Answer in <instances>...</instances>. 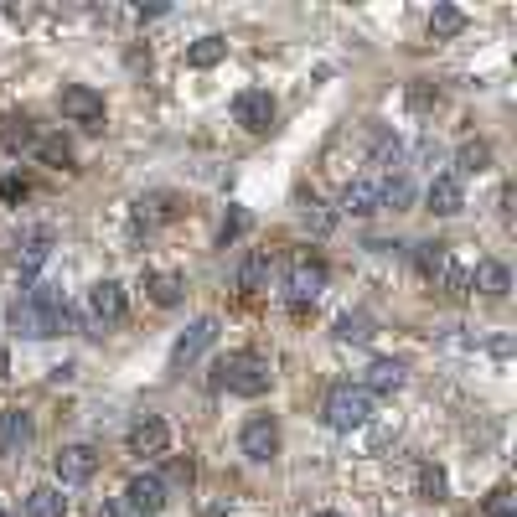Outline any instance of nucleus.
I'll return each mask as SVG.
<instances>
[{"instance_id": "4468645a", "label": "nucleus", "mask_w": 517, "mask_h": 517, "mask_svg": "<svg viewBox=\"0 0 517 517\" xmlns=\"http://www.w3.org/2000/svg\"><path fill=\"white\" fill-rule=\"evenodd\" d=\"M321 290H326V269H321L316 259H300V264L290 269V285H285L290 306H306V300H316Z\"/></svg>"}, {"instance_id": "a878e982", "label": "nucleus", "mask_w": 517, "mask_h": 517, "mask_svg": "<svg viewBox=\"0 0 517 517\" xmlns=\"http://www.w3.org/2000/svg\"><path fill=\"white\" fill-rule=\"evenodd\" d=\"M455 166H461L466 176H481L486 166H492V145H486V140H466L461 156H455Z\"/></svg>"}, {"instance_id": "aec40b11", "label": "nucleus", "mask_w": 517, "mask_h": 517, "mask_svg": "<svg viewBox=\"0 0 517 517\" xmlns=\"http://www.w3.org/2000/svg\"><path fill=\"white\" fill-rule=\"evenodd\" d=\"M368 393H399L404 388V362H393V357H378L373 368H368V383H362Z\"/></svg>"}, {"instance_id": "a211bd4d", "label": "nucleus", "mask_w": 517, "mask_h": 517, "mask_svg": "<svg viewBox=\"0 0 517 517\" xmlns=\"http://www.w3.org/2000/svg\"><path fill=\"white\" fill-rule=\"evenodd\" d=\"M26 517H68V497L63 486H37V492H26Z\"/></svg>"}, {"instance_id": "f704fd0d", "label": "nucleus", "mask_w": 517, "mask_h": 517, "mask_svg": "<svg viewBox=\"0 0 517 517\" xmlns=\"http://www.w3.org/2000/svg\"><path fill=\"white\" fill-rule=\"evenodd\" d=\"M486 517H517V497H512V492H492V502H486Z\"/></svg>"}, {"instance_id": "f3484780", "label": "nucleus", "mask_w": 517, "mask_h": 517, "mask_svg": "<svg viewBox=\"0 0 517 517\" xmlns=\"http://www.w3.org/2000/svg\"><path fill=\"white\" fill-rule=\"evenodd\" d=\"M342 212H352V218H373L378 212V181H368V176L347 181L342 187Z\"/></svg>"}, {"instance_id": "dca6fc26", "label": "nucleus", "mask_w": 517, "mask_h": 517, "mask_svg": "<svg viewBox=\"0 0 517 517\" xmlns=\"http://www.w3.org/2000/svg\"><path fill=\"white\" fill-rule=\"evenodd\" d=\"M424 202H430L435 218H455V212L466 207V192H461V181H455V176H435L430 192H424Z\"/></svg>"}, {"instance_id": "c9c22d12", "label": "nucleus", "mask_w": 517, "mask_h": 517, "mask_svg": "<svg viewBox=\"0 0 517 517\" xmlns=\"http://www.w3.org/2000/svg\"><path fill=\"white\" fill-rule=\"evenodd\" d=\"M243 228H249V212H228V218H223V228H218V243H233Z\"/></svg>"}, {"instance_id": "9d476101", "label": "nucleus", "mask_w": 517, "mask_h": 517, "mask_svg": "<svg viewBox=\"0 0 517 517\" xmlns=\"http://www.w3.org/2000/svg\"><path fill=\"white\" fill-rule=\"evenodd\" d=\"M119 316H125V285H119V280H99L94 290H88V321H94V326H114Z\"/></svg>"}, {"instance_id": "423d86ee", "label": "nucleus", "mask_w": 517, "mask_h": 517, "mask_svg": "<svg viewBox=\"0 0 517 517\" xmlns=\"http://www.w3.org/2000/svg\"><path fill=\"white\" fill-rule=\"evenodd\" d=\"M57 109H63V119H73V125H88V130L104 125V99L88 83H68L63 99H57Z\"/></svg>"}, {"instance_id": "bb28decb", "label": "nucleus", "mask_w": 517, "mask_h": 517, "mask_svg": "<svg viewBox=\"0 0 517 517\" xmlns=\"http://www.w3.org/2000/svg\"><path fill=\"white\" fill-rule=\"evenodd\" d=\"M37 156H42L47 166H73V140H68V135H42V140H37Z\"/></svg>"}, {"instance_id": "4be33fe9", "label": "nucleus", "mask_w": 517, "mask_h": 517, "mask_svg": "<svg viewBox=\"0 0 517 517\" xmlns=\"http://www.w3.org/2000/svg\"><path fill=\"white\" fill-rule=\"evenodd\" d=\"M145 295L156 300L161 311H171V306H181V295H187V280H181V275H150V280H145Z\"/></svg>"}, {"instance_id": "9b49d317", "label": "nucleus", "mask_w": 517, "mask_h": 517, "mask_svg": "<svg viewBox=\"0 0 517 517\" xmlns=\"http://www.w3.org/2000/svg\"><path fill=\"white\" fill-rule=\"evenodd\" d=\"M11 326L21 331V337H32V342H42V337H57V321L37 306L32 295H16V306H11Z\"/></svg>"}, {"instance_id": "c85d7f7f", "label": "nucleus", "mask_w": 517, "mask_h": 517, "mask_svg": "<svg viewBox=\"0 0 517 517\" xmlns=\"http://www.w3.org/2000/svg\"><path fill=\"white\" fill-rule=\"evenodd\" d=\"M373 161H378L388 176H399V166H404V145H399V135H378V145H373Z\"/></svg>"}, {"instance_id": "0eeeda50", "label": "nucleus", "mask_w": 517, "mask_h": 517, "mask_svg": "<svg viewBox=\"0 0 517 517\" xmlns=\"http://www.w3.org/2000/svg\"><path fill=\"white\" fill-rule=\"evenodd\" d=\"M52 471H57L63 486H83V481H94V471H99V450L94 445H63L52 455Z\"/></svg>"}, {"instance_id": "2f4dec72", "label": "nucleus", "mask_w": 517, "mask_h": 517, "mask_svg": "<svg viewBox=\"0 0 517 517\" xmlns=\"http://www.w3.org/2000/svg\"><path fill=\"white\" fill-rule=\"evenodd\" d=\"M337 337H342V342H368V337H373V316L347 311V316L337 321Z\"/></svg>"}, {"instance_id": "412c9836", "label": "nucleus", "mask_w": 517, "mask_h": 517, "mask_svg": "<svg viewBox=\"0 0 517 517\" xmlns=\"http://www.w3.org/2000/svg\"><path fill=\"white\" fill-rule=\"evenodd\" d=\"M269 275H275V259H269V254H249V259H243V269H238V290L259 295V290H269Z\"/></svg>"}, {"instance_id": "4c0bfd02", "label": "nucleus", "mask_w": 517, "mask_h": 517, "mask_svg": "<svg viewBox=\"0 0 517 517\" xmlns=\"http://www.w3.org/2000/svg\"><path fill=\"white\" fill-rule=\"evenodd\" d=\"M419 161H424V166H440V140L424 135V140H419Z\"/></svg>"}, {"instance_id": "473e14b6", "label": "nucleus", "mask_w": 517, "mask_h": 517, "mask_svg": "<svg viewBox=\"0 0 517 517\" xmlns=\"http://www.w3.org/2000/svg\"><path fill=\"white\" fill-rule=\"evenodd\" d=\"M300 223H306L311 233H331V212L321 202H300Z\"/></svg>"}, {"instance_id": "5701e85b", "label": "nucleus", "mask_w": 517, "mask_h": 517, "mask_svg": "<svg viewBox=\"0 0 517 517\" xmlns=\"http://www.w3.org/2000/svg\"><path fill=\"white\" fill-rule=\"evenodd\" d=\"M223 57H228V37H218V32L197 37V42L187 47V63H192V68H218Z\"/></svg>"}, {"instance_id": "2eb2a0df", "label": "nucleus", "mask_w": 517, "mask_h": 517, "mask_svg": "<svg viewBox=\"0 0 517 517\" xmlns=\"http://www.w3.org/2000/svg\"><path fill=\"white\" fill-rule=\"evenodd\" d=\"M26 445H32V414L6 409V414H0V455H21Z\"/></svg>"}, {"instance_id": "f8f14e48", "label": "nucleus", "mask_w": 517, "mask_h": 517, "mask_svg": "<svg viewBox=\"0 0 517 517\" xmlns=\"http://www.w3.org/2000/svg\"><path fill=\"white\" fill-rule=\"evenodd\" d=\"M166 445H171V430H166L161 414H140L130 424V450L135 455H166Z\"/></svg>"}, {"instance_id": "393cba45", "label": "nucleus", "mask_w": 517, "mask_h": 517, "mask_svg": "<svg viewBox=\"0 0 517 517\" xmlns=\"http://www.w3.org/2000/svg\"><path fill=\"white\" fill-rule=\"evenodd\" d=\"M414 202V181L399 171V176H388V181H378V207H393V212H404Z\"/></svg>"}, {"instance_id": "e433bc0d", "label": "nucleus", "mask_w": 517, "mask_h": 517, "mask_svg": "<svg viewBox=\"0 0 517 517\" xmlns=\"http://www.w3.org/2000/svg\"><path fill=\"white\" fill-rule=\"evenodd\" d=\"M94 517H135V512H130V507H125V497H104V502H99V512H94Z\"/></svg>"}, {"instance_id": "7ed1b4c3", "label": "nucleus", "mask_w": 517, "mask_h": 517, "mask_svg": "<svg viewBox=\"0 0 517 517\" xmlns=\"http://www.w3.org/2000/svg\"><path fill=\"white\" fill-rule=\"evenodd\" d=\"M326 424L331 430H362V424L373 419V393L368 388H352V383H337L326 393Z\"/></svg>"}, {"instance_id": "cd10ccee", "label": "nucleus", "mask_w": 517, "mask_h": 517, "mask_svg": "<svg viewBox=\"0 0 517 517\" xmlns=\"http://www.w3.org/2000/svg\"><path fill=\"white\" fill-rule=\"evenodd\" d=\"M466 32V16L455 6H435L430 11V37H461Z\"/></svg>"}, {"instance_id": "20e7f679", "label": "nucleus", "mask_w": 517, "mask_h": 517, "mask_svg": "<svg viewBox=\"0 0 517 517\" xmlns=\"http://www.w3.org/2000/svg\"><path fill=\"white\" fill-rule=\"evenodd\" d=\"M212 342H218V321H212V316L192 321V326L176 337V347H171V373H187L192 362H197V357L212 347Z\"/></svg>"}, {"instance_id": "f257e3e1", "label": "nucleus", "mask_w": 517, "mask_h": 517, "mask_svg": "<svg viewBox=\"0 0 517 517\" xmlns=\"http://www.w3.org/2000/svg\"><path fill=\"white\" fill-rule=\"evenodd\" d=\"M269 383H275V373H269V357L259 352H228L218 362V388L238 393V399H259V393H269Z\"/></svg>"}, {"instance_id": "c756f323", "label": "nucleus", "mask_w": 517, "mask_h": 517, "mask_svg": "<svg viewBox=\"0 0 517 517\" xmlns=\"http://www.w3.org/2000/svg\"><path fill=\"white\" fill-rule=\"evenodd\" d=\"M414 481H419V497H424V502H440V497L450 492V481H445V471H440V466H419V476H414Z\"/></svg>"}, {"instance_id": "ddd939ff", "label": "nucleus", "mask_w": 517, "mask_h": 517, "mask_svg": "<svg viewBox=\"0 0 517 517\" xmlns=\"http://www.w3.org/2000/svg\"><path fill=\"white\" fill-rule=\"evenodd\" d=\"M52 259V228H26L16 238V264H21V275H37V269Z\"/></svg>"}, {"instance_id": "6ab92c4d", "label": "nucleus", "mask_w": 517, "mask_h": 517, "mask_svg": "<svg viewBox=\"0 0 517 517\" xmlns=\"http://www.w3.org/2000/svg\"><path fill=\"white\" fill-rule=\"evenodd\" d=\"M471 285H476L481 295L502 300V295L512 290V275H507V264H497V259H481V264H476V275H471Z\"/></svg>"}, {"instance_id": "39448f33", "label": "nucleus", "mask_w": 517, "mask_h": 517, "mask_svg": "<svg viewBox=\"0 0 517 517\" xmlns=\"http://www.w3.org/2000/svg\"><path fill=\"white\" fill-rule=\"evenodd\" d=\"M233 119L249 135H264L269 125H275V94H269V88H243V94L233 99Z\"/></svg>"}, {"instance_id": "6e6552de", "label": "nucleus", "mask_w": 517, "mask_h": 517, "mask_svg": "<svg viewBox=\"0 0 517 517\" xmlns=\"http://www.w3.org/2000/svg\"><path fill=\"white\" fill-rule=\"evenodd\" d=\"M238 445H243V455H249V461H275L280 455V424L269 419V414H254L249 424H243V435H238Z\"/></svg>"}, {"instance_id": "58836bf2", "label": "nucleus", "mask_w": 517, "mask_h": 517, "mask_svg": "<svg viewBox=\"0 0 517 517\" xmlns=\"http://www.w3.org/2000/svg\"><path fill=\"white\" fill-rule=\"evenodd\" d=\"M0 197H6V202H16V197H26V181H16V176H6V181H0Z\"/></svg>"}, {"instance_id": "b1692460", "label": "nucleus", "mask_w": 517, "mask_h": 517, "mask_svg": "<svg viewBox=\"0 0 517 517\" xmlns=\"http://www.w3.org/2000/svg\"><path fill=\"white\" fill-rule=\"evenodd\" d=\"M0 145L6 150H21V145H37V130L26 114H0Z\"/></svg>"}, {"instance_id": "72a5a7b5", "label": "nucleus", "mask_w": 517, "mask_h": 517, "mask_svg": "<svg viewBox=\"0 0 517 517\" xmlns=\"http://www.w3.org/2000/svg\"><path fill=\"white\" fill-rule=\"evenodd\" d=\"M161 481H176V486H192L197 481V466L187 461V455H176V461H166V476Z\"/></svg>"}, {"instance_id": "7c9ffc66", "label": "nucleus", "mask_w": 517, "mask_h": 517, "mask_svg": "<svg viewBox=\"0 0 517 517\" xmlns=\"http://www.w3.org/2000/svg\"><path fill=\"white\" fill-rule=\"evenodd\" d=\"M135 218H140L145 228H150V223H166V218H171V197H166V192L140 197V202H135Z\"/></svg>"}, {"instance_id": "1a4fd4ad", "label": "nucleus", "mask_w": 517, "mask_h": 517, "mask_svg": "<svg viewBox=\"0 0 517 517\" xmlns=\"http://www.w3.org/2000/svg\"><path fill=\"white\" fill-rule=\"evenodd\" d=\"M125 507H130V512H145V517H156V512L166 507V481H161L156 471L130 476V486H125Z\"/></svg>"}, {"instance_id": "f03ea898", "label": "nucleus", "mask_w": 517, "mask_h": 517, "mask_svg": "<svg viewBox=\"0 0 517 517\" xmlns=\"http://www.w3.org/2000/svg\"><path fill=\"white\" fill-rule=\"evenodd\" d=\"M414 259H419V275L430 280L435 290H445V295H466V290H471V275L455 264L450 243H419Z\"/></svg>"}, {"instance_id": "ea45409f", "label": "nucleus", "mask_w": 517, "mask_h": 517, "mask_svg": "<svg viewBox=\"0 0 517 517\" xmlns=\"http://www.w3.org/2000/svg\"><path fill=\"white\" fill-rule=\"evenodd\" d=\"M6 373H11V352H6V347H0V378H6Z\"/></svg>"}, {"instance_id": "a19ab883", "label": "nucleus", "mask_w": 517, "mask_h": 517, "mask_svg": "<svg viewBox=\"0 0 517 517\" xmlns=\"http://www.w3.org/2000/svg\"><path fill=\"white\" fill-rule=\"evenodd\" d=\"M311 517H342V512H311Z\"/></svg>"}, {"instance_id": "79ce46f5", "label": "nucleus", "mask_w": 517, "mask_h": 517, "mask_svg": "<svg viewBox=\"0 0 517 517\" xmlns=\"http://www.w3.org/2000/svg\"><path fill=\"white\" fill-rule=\"evenodd\" d=\"M0 517H6V507H0Z\"/></svg>"}]
</instances>
